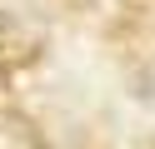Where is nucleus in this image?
I'll return each mask as SVG.
<instances>
[{"label": "nucleus", "mask_w": 155, "mask_h": 149, "mask_svg": "<svg viewBox=\"0 0 155 149\" xmlns=\"http://www.w3.org/2000/svg\"><path fill=\"white\" fill-rule=\"evenodd\" d=\"M0 149H50L30 114L20 109H0Z\"/></svg>", "instance_id": "f03ea898"}, {"label": "nucleus", "mask_w": 155, "mask_h": 149, "mask_svg": "<svg viewBox=\"0 0 155 149\" xmlns=\"http://www.w3.org/2000/svg\"><path fill=\"white\" fill-rule=\"evenodd\" d=\"M45 55V35L20 20L15 10H0V79H15Z\"/></svg>", "instance_id": "f257e3e1"}]
</instances>
